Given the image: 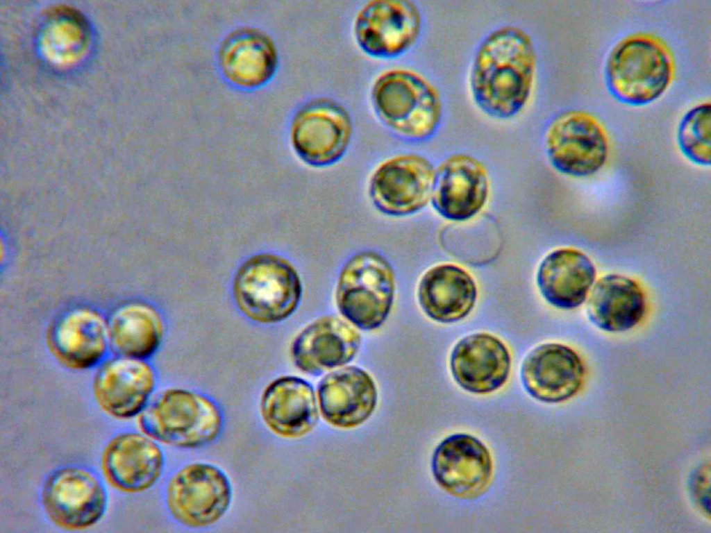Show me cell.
<instances>
[{"mask_svg":"<svg viewBox=\"0 0 711 533\" xmlns=\"http://www.w3.org/2000/svg\"><path fill=\"white\" fill-rule=\"evenodd\" d=\"M534 41L524 28L503 25L488 32L470 65L469 85L477 108L496 120H510L529 103L537 73Z\"/></svg>","mask_w":711,"mask_h":533,"instance_id":"obj_1","label":"cell"},{"mask_svg":"<svg viewBox=\"0 0 711 533\" xmlns=\"http://www.w3.org/2000/svg\"><path fill=\"white\" fill-rule=\"evenodd\" d=\"M585 367L571 348L558 343L542 344L524 359L521 369L523 385L535 399L560 403L574 396L580 389Z\"/></svg>","mask_w":711,"mask_h":533,"instance_id":"obj_19","label":"cell"},{"mask_svg":"<svg viewBox=\"0 0 711 533\" xmlns=\"http://www.w3.org/2000/svg\"><path fill=\"white\" fill-rule=\"evenodd\" d=\"M432 471L437 484L453 496L476 498L488 488L492 461L487 447L467 434L445 438L435 448Z\"/></svg>","mask_w":711,"mask_h":533,"instance_id":"obj_15","label":"cell"},{"mask_svg":"<svg viewBox=\"0 0 711 533\" xmlns=\"http://www.w3.org/2000/svg\"><path fill=\"white\" fill-rule=\"evenodd\" d=\"M361 336L350 323L335 316L321 317L293 339L290 357L301 372L319 375L342 367L356 357Z\"/></svg>","mask_w":711,"mask_h":533,"instance_id":"obj_18","label":"cell"},{"mask_svg":"<svg viewBox=\"0 0 711 533\" xmlns=\"http://www.w3.org/2000/svg\"><path fill=\"white\" fill-rule=\"evenodd\" d=\"M233 499L231 481L217 466L193 462L183 466L169 478L165 501L172 518L192 529H202L220 521Z\"/></svg>","mask_w":711,"mask_h":533,"instance_id":"obj_8","label":"cell"},{"mask_svg":"<svg viewBox=\"0 0 711 533\" xmlns=\"http://www.w3.org/2000/svg\"><path fill=\"white\" fill-rule=\"evenodd\" d=\"M710 104L703 103L688 110L678 127L677 142L680 151L697 165L710 164Z\"/></svg>","mask_w":711,"mask_h":533,"instance_id":"obj_28","label":"cell"},{"mask_svg":"<svg viewBox=\"0 0 711 533\" xmlns=\"http://www.w3.org/2000/svg\"><path fill=\"white\" fill-rule=\"evenodd\" d=\"M219 60L223 73L231 83L251 88L273 76L278 57L269 36L256 29L242 28L224 40L219 48Z\"/></svg>","mask_w":711,"mask_h":533,"instance_id":"obj_25","label":"cell"},{"mask_svg":"<svg viewBox=\"0 0 711 533\" xmlns=\"http://www.w3.org/2000/svg\"><path fill=\"white\" fill-rule=\"evenodd\" d=\"M424 19L411 0H369L357 10L352 33L359 49L375 59H392L409 51L418 42Z\"/></svg>","mask_w":711,"mask_h":533,"instance_id":"obj_9","label":"cell"},{"mask_svg":"<svg viewBox=\"0 0 711 533\" xmlns=\"http://www.w3.org/2000/svg\"><path fill=\"white\" fill-rule=\"evenodd\" d=\"M369 100L378 121L404 140L426 141L441 125V94L428 78L412 68L395 66L380 71L371 84Z\"/></svg>","mask_w":711,"mask_h":533,"instance_id":"obj_2","label":"cell"},{"mask_svg":"<svg viewBox=\"0 0 711 533\" xmlns=\"http://www.w3.org/2000/svg\"><path fill=\"white\" fill-rule=\"evenodd\" d=\"M40 497L49 519L67 530H83L96 525L108 504L101 481L90 470L78 466L52 471L43 483Z\"/></svg>","mask_w":711,"mask_h":533,"instance_id":"obj_11","label":"cell"},{"mask_svg":"<svg viewBox=\"0 0 711 533\" xmlns=\"http://www.w3.org/2000/svg\"><path fill=\"white\" fill-rule=\"evenodd\" d=\"M673 62L666 46L649 35L637 34L620 41L609 54L605 80L619 102L642 106L658 99L669 87Z\"/></svg>","mask_w":711,"mask_h":533,"instance_id":"obj_5","label":"cell"},{"mask_svg":"<svg viewBox=\"0 0 711 533\" xmlns=\"http://www.w3.org/2000/svg\"><path fill=\"white\" fill-rule=\"evenodd\" d=\"M511 357L505 345L485 332L471 334L460 340L450 357L452 375L467 391L485 394L501 388L507 381Z\"/></svg>","mask_w":711,"mask_h":533,"instance_id":"obj_21","label":"cell"},{"mask_svg":"<svg viewBox=\"0 0 711 533\" xmlns=\"http://www.w3.org/2000/svg\"><path fill=\"white\" fill-rule=\"evenodd\" d=\"M544 148L553 167L574 177L596 174L604 165L608 153L607 137L600 124L577 110L560 112L549 121Z\"/></svg>","mask_w":711,"mask_h":533,"instance_id":"obj_10","label":"cell"},{"mask_svg":"<svg viewBox=\"0 0 711 533\" xmlns=\"http://www.w3.org/2000/svg\"><path fill=\"white\" fill-rule=\"evenodd\" d=\"M156 375L147 359L116 355L99 366L92 382L101 409L117 419L138 416L154 392Z\"/></svg>","mask_w":711,"mask_h":533,"instance_id":"obj_14","label":"cell"},{"mask_svg":"<svg viewBox=\"0 0 711 533\" xmlns=\"http://www.w3.org/2000/svg\"><path fill=\"white\" fill-rule=\"evenodd\" d=\"M477 298V288L471 275L452 264L428 269L418 285L417 298L424 312L440 323H452L466 317Z\"/></svg>","mask_w":711,"mask_h":533,"instance_id":"obj_24","label":"cell"},{"mask_svg":"<svg viewBox=\"0 0 711 533\" xmlns=\"http://www.w3.org/2000/svg\"><path fill=\"white\" fill-rule=\"evenodd\" d=\"M110 350L116 355L147 359L159 349L165 325L158 310L142 301L117 307L108 318Z\"/></svg>","mask_w":711,"mask_h":533,"instance_id":"obj_27","label":"cell"},{"mask_svg":"<svg viewBox=\"0 0 711 533\" xmlns=\"http://www.w3.org/2000/svg\"><path fill=\"white\" fill-rule=\"evenodd\" d=\"M164 463L159 443L142 432L135 431L114 436L105 446L101 459L107 481L126 493L151 489L160 479Z\"/></svg>","mask_w":711,"mask_h":533,"instance_id":"obj_17","label":"cell"},{"mask_svg":"<svg viewBox=\"0 0 711 533\" xmlns=\"http://www.w3.org/2000/svg\"><path fill=\"white\" fill-rule=\"evenodd\" d=\"M595 278V266L587 255L578 249L560 248L542 260L537 284L549 304L571 310L585 301Z\"/></svg>","mask_w":711,"mask_h":533,"instance_id":"obj_23","label":"cell"},{"mask_svg":"<svg viewBox=\"0 0 711 533\" xmlns=\"http://www.w3.org/2000/svg\"><path fill=\"white\" fill-rule=\"evenodd\" d=\"M435 173L432 163L421 155L403 153L392 155L372 172L368 184L369 198L385 215H411L430 201Z\"/></svg>","mask_w":711,"mask_h":533,"instance_id":"obj_12","label":"cell"},{"mask_svg":"<svg viewBox=\"0 0 711 533\" xmlns=\"http://www.w3.org/2000/svg\"><path fill=\"white\" fill-rule=\"evenodd\" d=\"M47 342L52 356L66 369L99 366L110 350L108 318L91 307H74L51 325Z\"/></svg>","mask_w":711,"mask_h":533,"instance_id":"obj_13","label":"cell"},{"mask_svg":"<svg viewBox=\"0 0 711 533\" xmlns=\"http://www.w3.org/2000/svg\"><path fill=\"white\" fill-rule=\"evenodd\" d=\"M302 284L294 265L272 253H259L237 268L232 293L240 312L260 324H274L290 317L302 296Z\"/></svg>","mask_w":711,"mask_h":533,"instance_id":"obj_4","label":"cell"},{"mask_svg":"<svg viewBox=\"0 0 711 533\" xmlns=\"http://www.w3.org/2000/svg\"><path fill=\"white\" fill-rule=\"evenodd\" d=\"M353 135V121L346 108L328 96L304 101L294 112L290 139L296 156L314 168L338 162L346 154Z\"/></svg>","mask_w":711,"mask_h":533,"instance_id":"obj_7","label":"cell"},{"mask_svg":"<svg viewBox=\"0 0 711 533\" xmlns=\"http://www.w3.org/2000/svg\"><path fill=\"white\" fill-rule=\"evenodd\" d=\"M395 294V276L389 262L374 251H362L342 266L336 287L340 314L364 330L378 328L387 319Z\"/></svg>","mask_w":711,"mask_h":533,"instance_id":"obj_6","label":"cell"},{"mask_svg":"<svg viewBox=\"0 0 711 533\" xmlns=\"http://www.w3.org/2000/svg\"><path fill=\"white\" fill-rule=\"evenodd\" d=\"M6 253H7L6 244H5V243L3 242V240L1 239V242H0V257H1V260H3V257L5 256H6Z\"/></svg>","mask_w":711,"mask_h":533,"instance_id":"obj_29","label":"cell"},{"mask_svg":"<svg viewBox=\"0 0 711 533\" xmlns=\"http://www.w3.org/2000/svg\"><path fill=\"white\" fill-rule=\"evenodd\" d=\"M645 311V297L639 285L619 274L605 275L598 280L586 305L591 322L609 332L633 328L642 321Z\"/></svg>","mask_w":711,"mask_h":533,"instance_id":"obj_26","label":"cell"},{"mask_svg":"<svg viewBox=\"0 0 711 533\" xmlns=\"http://www.w3.org/2000/svg\"><path fill=\"white\" fill-rule=\"evenodd\" d=\"M138 425L159 443L182 448L204 447L224 426L218 405L210 397L182 387L167 388L152 398L138 416Z\"/></svg>","mask_w":711,"mask_h":533,"instance_id":"obj_3","label":"cell"},{"mask_svg":"<svg viewBox=\"0 0 711 533\" xmlns=\"http://www.w3.org/2000/svg\"><path fill=\"white\" fill-rule=\"evenodd\" d=\"M261 418L268 430L285 439L308 433L319 418L312 386L297 376L283 375L263 389L259 403Z\"/></svg>","mask_w":711,"mask_h":533,"instance_id":"obj_20","label":"cell"},{"mask_svg":"<svg viewBox=\"0 0 711 533\" xmlns=\"http://www.w3.org/2000/svg\"><path fill=\"white\" fill-rule=\"evenodd\" d=\"M488 193L489 180L483 164L471 155L456 153L435 169L430 201L443 218L463 221L480 212Z\"/></svg>","mask_w":711,"mask_h":533,"instance_id":"obj_16","label":"cell"},{"mask_svg":"<svg viewBox=\"0 0 711 533\" xmlns=\"http://www.w3.org/2000/svg\"><path fill=\"white\" fill-rule=\"evenodd\" d=\"M319 406L332 425L349 428L365 422L378 400L375 382L365 370L350 366L327 374L317 387Z\"/></svg>","mask_w":711,"mask_h":533,"instance_id":"obj_22","label":"cell"}]
</instances>
